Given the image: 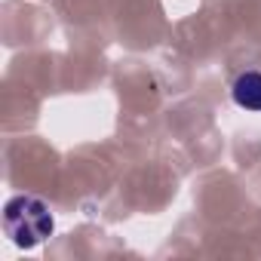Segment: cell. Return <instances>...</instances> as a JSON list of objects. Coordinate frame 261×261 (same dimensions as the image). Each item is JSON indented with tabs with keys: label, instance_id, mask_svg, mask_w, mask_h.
<instances>
[{
	"label": "cell",
	"instance_id": "6da1fadb",
	"mask_svg": "<svg viewBox=\"0 0 261 261\" xmlns=\"http://www.w3.org/2000/svg\"><path fill=\"white\" fill-rule=\"evenodd\" d=\"M53 212L40 197L19 194L4 206V230L19 249H34L53 237Z\"/></svg>",
	"mask_w": 261,
	"mask_h": 261
},
{
	"label": "cell",
	"instance_id": "7a4b0ae2",
	"mask_svg": "<svg viewBox=\"0 0 261 261\" xmlns=\"http://www.w3.org/2000/svg\"><path fill=\"white\" fill-rule=\"evenodd\" d=\"M230 98L237 108L261 114V71H243L230 83Z\"/></svg>",
	"mask_w": 261,
	"mask_h": 261
}]
</instances>
